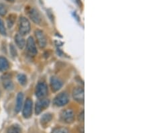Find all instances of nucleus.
Segmentation results:
<instances>
[{
  "label": "nucleus",
  "mask_w": 151,
  "mask_h": 133,
  "mask_svg": "<svg viewBox=\"0 0 151 133\" xmlns=\"http://www.w3.org/2000/svg\"><path fill=\"white\" fill-rule=\"evenodd\" d=\"M32 114V101L30 99H27L24 104L22 114L25 118H29Z\"/></svg>",
  "instance_id": "obj_7"
},
{
  "label": "nucleus",
  "mask_w": 151,
  "mask_h": 133,
  "mask_svg": "<svg viewBox=\"0 0 151 133\" xmlns=\"http://www.w3.org/2000/svg\"><path fill=\"white\" fill-rule=\"evenodd\" d=\"M79 121H83L84 120V112H83H83L81 114H79Z\"/></svg>",
  "instance_id": "obj_23"
},
{
  "label": "nucleus",
  "mask_w": 151,
  "mask_h": 133,
  "mask_svg": "<svg viewBox=\"0 0 151 133\" xmlns=\"http://www.w3.org/2000/svg\"><path fill=\"white\" fill-rule=\"evenodd\" d=\"M16 15H15V14H11L8 16V19H7V24H8V28H12L14 26L16 21Z\"/></svg>",
  "instance_id": "obj_17"
},
{
  "label": "nucleus",
  "mask_w": 151,
  "mask_h": 133,
  "mask_svg": "<svg viewBox=\"0 0 151 133\" xmlns=\"http://www.w3.org/2000/svg\"><path fill=\"white\" fill-rule=\"evenodd\" d=\"M74 118L75 115L73 111L69 110V109L63 111L61 114H60V120L67 124H70L73 122Z\"/></svg>",
  "instance_id": "obj_4"
},
{
  "label": "nucleus",
  "mask_w": 151,
  "mask_h": 133,
  "mask_svg": "<svg viewBox=\"0 0 151 133\" xmlns=\"http://www.w3.org/2000/svg\"><path fill=\"white\" fill-rule=\"evenodd\" d=\"M35 36L36 40H37V43L39 47L41 48H45L46 47V45H47V40L44 32L40 30H36L35 32Z\"/></svg>",
  "instance_id": "obj_6"
},
{
  "label": "nucleus",
  "mask_w": 151,
  "mask_h": 133,
  "mask_svg": "<svg viewBox=\"0 0 151 133\" xmlns=\"http://www.w3.org/2000/svg\"><path fill=\"white\" fill-rule=\"evenodd\" d=\"M50 101L48 99H39L38 101H36L35 106V113L36 114H39L45 109L47 108L49 106Z\"/></svg>",
  "instance_id": "obj_5"
},
{
  "label": "nucleus",
  "mask_w": 151,
  "mask_h": 133,
  "mask_svg": "<svg viewBox=\"0 0 151 133\" xmlns=\"http://www.w3.org/2000/svg\"><path fill=\"white\" fill-rule=\"evenodd\" d=\"M15 42L16 45L21 49H22L26 46V41L24 40L23 36L19 35V34L15 36Z\"/></svg>",
  "instance_id": "obj_14"
},
{
  "label": "nucleus",
  "mask_w": 151,
  "mask_h": 133,
  "mask_svg": "<svg viewBox=\"0 0 151 133\" xmlns=\"http://www.w3.org/2000/svg\"><path fill=\"white\" fill-rule=\"evenodd\" d=\"M9 67V64L8 59L4 57H0V72L6 71Z\"/></svg>",
  "instance_id": "obj_13"
},
{
  "label": "nucleus",
  "mask_w": 151,
  "mask_h": 133,
  "mask_svg": "<svg viewBox=\"0 0 151 133\" xmlns=\"http://www.w3.org/2000/svg\"><path fill=\"white\" fill-rule=\"evenodd\" d=\"M4 87L5 89H8V90H11L14 88V84L12 81L9 79H6L4 81Z\"/></svg>",
  "instance_id": "obj_18"
},
{
  "label": "nucleus",
  "mask_w": 151,
  "mask_h": 133,
  "mask_svg": "<svg viewBox=\"0 0 151 133\" xmlns=\"http://www.w3.org/2000/svg\"><path fill=\"white\" fill-rule=\"evenodd\" d=\"M23 100H24V94L22 93L19 92L16 98V104L15 107V111L16 113L20 112L22 108L23 105Z\"/></svg>",
  "instance_id": "obj_12"
},
{
  "label": "nucleus",
  "mask_w": 151,
  "mask_h": 133,
  "mask_svg": "<svg viewBox=\"0 0 151 133\" xmlns=\"http://www.w3.org/2000/svg\"><path fill=\"white\" fill-rule=\"evenodd\" d=\"M52 119V116L50 114H46L41 118V124L42 126H47L51 120Z\"/></svg>",
  "instance_id": "obj_15"
},
{
  "label": "nucleus",
  "mask_w": 151,
  "mask_h": 133,
  "mask_svg": "<svg viewBox=\"0 0 151 133\" xmlns=\"http://www.w3.org/2000/svg\"><path fill=\"white\" fill-rule=\"evenodd\" d=\"M7 1H9V2H14L15 0H6Z\"/></svg>",
  "instance_id": "obj_25"
},
{
  "label": "nucleus",
  "mask_w": 151,
  "mask_h": 133,
  "mask_svg": "<svg viewBox=\"0 0 151 133\" xmlns=\"http://www.w3.org/2000/svg\"><path fill=\"white\" fill-rule=\"evenodd\" d=\"M50 85L52 91H57L62 88L63 83L59 79L57 78V77H53L50 79Z\"/></svg>",
  "instance_id": "obj_11"
},
{
  "label": "nucleus",
  "mask_w": 151,
  "mask_h": 133,
  "mask_svg": "<svg viewBox=\"0 0 151 133\" xmlns=\"http://www.w3.org/2000/svg\"><path fill=\"white\" fill-rule=\"evenodd\" d=\"M7 133H21V129L18 125L14 124L9 127Z\"/></svg>",
  "instance_id": "obj_16"
},
{
  "label": "nucleus",
  "mask_w": 151,
  "mask_h": 133,
  "mask_svg": "<svg viewBox=\"0 0 151 133\" xmlns=\"http://www.w3.org/2000/svg\"><path fill=\"white\" fill-rule=\"evenodd\" d=\"M18 79L19 83L22 86H25L27 83V77L24 74H19L18 75Z\"/></svg>",
  "instance_id": "obj_19"
},
{
  "label": "nucleus",
  "mask_w": 151,
  "mask_h": 133,
  "mask_svg": "<svg viewBox=\"0 0 151 133\" xmlns=\"http://www.w3.org/2000/svg\"><path fill=\"white\" fill-rule=\"evenodd\" d=\"M51 133H69V130L65 127H57L55 128Z\"/></svg>",
  "instance_id": "obj_20"
},
{
  "label": "nucleus",
  "mask_w": 151,
  "mask_h": 133,
  "mask_svg": "<svg viewBox=\"0 0 151 133\" xmlns=\"http://www.w3.org/2000/svg\"><path fill=\"white\" fill-rule=\"evenodd\" d=\"M0 34L3 36H6L7 34L6 29V27H5L4 23L1 18H0Z\"/></svg>",
  "instance_id": "obj_22"
},
{
  "label": "nucleus",
  "mask_w": 151,
  "mask_h": 133,
  "mask_svg": "<svg viewBox=\"0 0 151 133\" xmlns=\"http://www.w3.org/2000/svg\"><path fill=\"white\" fill-rule=\"evenodd\" d=\"M75 1H78L77 4L79 5L81 4V0H75Z\"/></svg>",
  "instance_id": "obj_24"
},
{
  "label": "nucleus",
  "mask_w": 151,
  "mask_h": 133,
  "mask_svg": "<svg viewBox=\"0 0 151 133\" xmlns=\"http://www.w3.org/2000/svg\"><path fill=\"white\" fill-rule=\"evenodd\" d=\"M7 12H8V8H7L6 5L0 4V16H4L6 14Z\"/></svg>",
  "instance_id": "obj_21"
},
{
  "label": "nucleus",
  "mask_w": 151,
  "mask_h": 133,
  "mask_svg": "<svg viewBox=\"0 0 151 133\" xmlns=\"http://www.w3.org/2000/svg\"><path fill=\"white\" fill-rule=\"evenodd\" d=\"M69 96L67 95V93L63 92L58 94V95L56 97L54 101H53V103H54V104L55 106L60 107V106L66 105L69 102Z\"/></svg>",
  "instance_id": "obj_3"
},
{
  "label": "nucleus",
  "mask_w": 151,
  "mask_h": 133,
  "mask_svg": "<svg viewBox=\"0 0 151 133\" xmlns=\"http://www.w3.org/2000/svg\"><path fill=\"white\" fill-rule=\"evenodd\" d=\"M28 15L30 18L34 22L40 24L41 22V17L40 14L38 13V11L35 8H30L28 11Z\"/></svg>",
  "instance_id": "obj_10"
},
{
  "label": "nucleus",
  "mask_w": 151,
  "mask_h": 133,
  "mask_svg": "<svg viewBox=\"0 0 151 133\" xmlns=\"http://www.w3.org/2000/svg\"><path fill=\"white\" fill-rule=\"evenodd\" d=\"M26 50L31 55H36L37 54V48L32 37H29L28 38L26 42Z\"/></svg>",
  "instance_id": "obj_8"
},
{
  "label": "nucleus",
  "mask_w": 151,
  "mask_h": 133,
  "mask_svg": "<svg viewBox=\"0 0 151 133\" xmlns=\"http://www.w3.org/2000/svg\"><path fill=\"white\" fill-rule=\"evenodd\" d=\"M31 29L30 23L25 17H20L19 20V35L25 36L30 32Z\"/></svg>",
  "instance_id": "obj_1"
},
{
  "label": "nucleus",
  "mask_w": 151,
  "mask_h": 133,
  "mask_svg": "<svg viewBox=\"0 0 151 133\" xmlns=\"http://www.w3.org/2000/svg\"><path fill=\"white\" fill-rule=\"evenodd\" d=\"M74 100L79 103L83 104L84 102V89L82 88H76L73 93Z\"/></svg>",
  "instance_id": "obj_9"
},
{
  "label": "nucleus",
  "mask_w": 151,
  "mask_h": 133,
  "mask_svg": "<svg viewBox=\"0 0 151 133\" xmlns=\"http://www.w3.org/2000/svg\"><path fill=\"white\" fill-rule=\"evenodd\" d=\"M35 93L38 99H42L47 95L48 87L45 82H40L36 87Z\"/></svg>",
  "instance_id": "obj_2"
}]
</instances>
